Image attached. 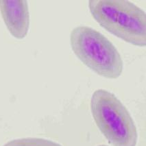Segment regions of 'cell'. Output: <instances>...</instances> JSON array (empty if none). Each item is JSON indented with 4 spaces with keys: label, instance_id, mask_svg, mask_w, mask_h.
<instances>
[{
    "label": "cell",
    "instance_id": "obj_1",
    "mask_svg": "<svg viewBox=\"0 0 146 146\" xmlns=\"http://www.w3.org/2000/svg\"><path fill=\"white\" fill-rule=\"evenodd\" d=\"M93 17L106 31L139 47L146 43V15L134 3L124 0L89 1Z\"/></svg>",
    "mask_w": 146,
    "mask_h": 146
},
{
    "label": "cell",
    "instance_id": "obj_2",
    "mask_svg": "<svg viewBox=\"0 0 146 146\" xmlns=\"http://www.w3.org/2000/svg\"><path fill=\"white\" fill-rule=\"evenodd\" d=\"M70 43L81 62L102 77L117 79L121 75L123 62L119 52L101 32L86 25L72 30Z\"/></svg>",
    "mask_w": 146,
    "mask_h": 146
},
{
    "label": "cell",
    "instance_id": "obj_3",
    "mask_svg": "<svg viewBox=\"0 0 146 146\" xmlns=\"http://www.w3.org/2000/svg\"><path fill=\"white\" fill-rule=\"evenodd\" d=\"M91 110L97 126L113 146H137L138 132L135 121L114 93L96 90L91 100Z\"/></svg>",
    "mask_w": 146,
    "mask_h": 146
},
{
    "label": "cell",
    "instance_id": "obj_4",
    "mask_svg": "<svg viewBox=\"0 0 146 146\" xmlns=\"http://www.w3.org/2000/svg\"><path fill=\"white\" fill-rule=\"evenodd\" d=\"M0 13L11 35L17 39L28 35L30 15L27 1H0Z\"/></svg>",
    "mask_w": 146,
    "mask_h": 146
},
{
    "label": "cell",
    "instance_id": "obj_5",
    "mask_svg": "<svg viewBox=\"0 0 146 146\" xmlns=\"http://www.w3.org/2000/svg\"><path fill=\"white\" fill-rule=\"evenodd\" d=\"M3 146H62L49 139L36 137H28L13 139L6 143Z\"/></svg>",
    "mask_w": 146,
    "mask_h": 146
},
{
    "label": "cell",
    "instance_id": "obj_6",
    "mask_svg": "<svg viewBox=\"0 0 146 146\" xmlns=\"http://www.w3.org/2000/svg\"><path fill=\"white\" fill-rule=\"evenodd\" d=\"M97 146H108V145H97Z\"/></svg>",
    "mask_w": 146,
    "mask_h": 146
}]
</instances>
